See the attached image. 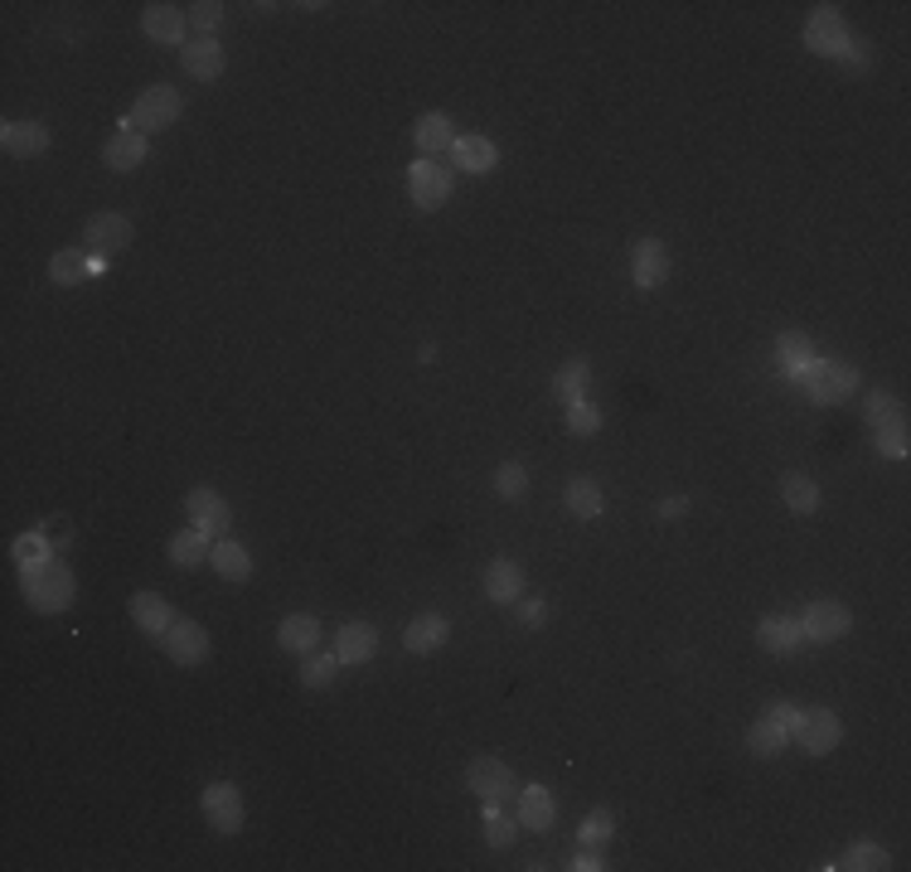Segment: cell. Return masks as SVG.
<instances>
[{
    "instance_id": "obj_31",
    "label": "cell",
    "mask_w": 911,
    "mask_h": 872,
    "mask_svg": "<svg viewBox=\"0 0 911 872\" xmlns=\"http://www.w3.org/2000/svg\"><path fill=\"white\" fill-rule=\"evenodd\" d=\"M780 499H786L790 515H819V485L810 476H800V470L780 476Z\"/></svg>"
},
{
    "instance_id": "obj_44",
    "label": "cell",
    "mask_w": 911,
    "mask_h": 872,
    "mask_svg": "<svg viewBox=\"0 0 911 872\" xmlns=\"http://www.w3.org/2000/svg\"><path fill=\"white\" fill-rule=\"evenodd\" d=\"M878 451H882V456H892V460H907V451H911L907 427H888V432H878Z\"/></svg>"
},
{
    "instance_id": "obj_16",
    "label": "cell",
    "mask_w": 911,
    "mask_h": 872,
    "mask_svg": "<svg viewBox=\"0 0 911 872\" xmlns=\"http://www.w3.org/2000/svg\"><path fill=\"white\" fill-rule=\"evenodd\" d=\"M185 24H189V10L165 6V0H156V6L141 10V30H146V40H156V44H189L185 40Z\"/></svg>"
},
{
    "instance_id": "obj_32",
    "label": "cell",
    "mask_w": 911,
    "mask_h": 872,
    "mask_svg": "<svg viewBox=\"0 0 911 872\" xmlns=\"http://www.w3.org/2000/svg\"><path fill=\"white\" fill-rule=\"evenodd\" d=\"M209 538H204L199 529H195V523H189V529L185 533H175L170 538V548H165V553H170V562H175V568H199V562H209Z\"/></svg>"
},
{
    "instance_id": "obj_25",
    "label": "cell",
    "mask_w": 911,
    "mask_h": 872,
    "mask_svg": "<svg viewBox=\"0 0 911 872\" xmlns=\"http://www.w3.org/2000/svg\"><path fill=\"white\" fill-rule=\"evenodd\" d=\"M277 645L287 654H311L320 645V621L315 615H306V611H291L287 621L277 625Z\"/></svg>"
},
{
    "instance_id": "obj_46",
    "label": "cell",
    "mask_w": 911,
    "mask_h": 872,
    "mask_svg": "<svg viewBox=\"0 0 911 872\" xmlns=\"http://www.w3.org/2000/svg\"><path fill=\"white\" fill-rule=\"evenodd\" d=\"M519 621L529 625V631H538V625L548 621V606H544V601H538V596H534V601H524V606H519Z\"/></svg>"
},
{
    "instance_id": "obj_2",
    "label": "cell",
    "mask_w": 911,
    "mask_h": 872,
    "mask_svg": "<svg viewBox=\"0 0 911 872\" xmlns=\"http://www.w3.org/2000/svg\"><path fill=\"white\" fill-rule=\"evenodd\" d=\"M179 112H185V97H179L170 83H151L146 93L132 102V112L122 117V132H141V126H146V136L165 132V126L179 122Z\"/></svg>"
},
{
    "instance_id": "obj_29",
    "label": "cell",
    "mask_w": 911,
    "mask_h": 872,
    "mask_svg": "<svg viewBox=\"0 0 911 872\" xmlns=\"http://www.w3.org/2000/svg\"><path fill=\"white\" fill-rule=\"evenodd\" d=\"M562 505H568L572 519H597L601 509H607V495H601L597 480L577 476V480H568V490H562Z\"/></svg>"
},
{
    "instance_id": "obj_37",
    "label": "cell",
    "mask_w": 911,
    "mask_h": 872,
    "mask_svg": "<svg viewBox=\"0 0 911 872\" xmlns=\"http://www.w3.org/2000/svg\"><path fill=\"white\" fill-rule=\"evenodd\" d=\"M834 868H849V872H882L888 868V849L882 843H872V839H858L849 853H843V863H834Z\"/></svg>"
},
{
    "instance_id": "obj_12",
    "label": "cell",
    "mask_w": 911,
    "mask_h": 872,
    "mask_svg": "<svg viewBox=\"0 0 911 872\" xmlns=\"http://www.w3.org/2000/svg\"><path fill=\"white\" fill-rule=\"evenodd\" d=\"M631 277H635L640 291H654V287H664V281H670V252H664L660 238H635V248H631Z\"/></svg>"
},
{
    "instance_id": "obj_36",
    "label": "cell",
    "mask_w": 911,
    "mask_h": 872,
    "mask_svg": "<svg viewBox=\"0 0 911 872\" xmlns=\"http://www.w3.org/2000/svg\"><path fill=\"white\" fill-rule=\"evenodd\" d=\"M83 277H93V262L83 252H54L49 258V281H59V287H79Z\"/></svg>"
},
{
    "instance_id": "obj_28",
    "label": "cell",
    "mask_w": 911,
    "mask_h": 872,
    "mask_svg": "<svg viewBox=\"0 0 911 872\" xmlns=\"http://www.w3.org/2000/svg\"><path fill=\"white\" fill-rule=\"evenodd\" d=\"M776 359H780V368H786L790 378H805L815 368V344L800 335V330H786V335L776 340Z\"/></svg>"
},
{
    "instance_id": "obj_18",
    "label": "cell",
    "mask_w": 911,
    "mask_h": 872,
    "mask_svg": "<svg viewBox=\"0 0 911 872\" xmlns=\"http://www.w3.org/2000/svg\"><path fill=\"white\" fill-rule=\"evenodd\" d=\"M0 146L15 160H34L49 150V126L44 122H6L0 126Z\"/></svg>"
},
{
    "instance_id": "obj_8",
    "label": "cell",
    "mask_w": 911,
    "mask_h": 872,
    "mask_svg": "<svg viewBox=\"0 0 911 872\" xmlns=\"http://www.w3.org/2000/svg\"><path fill=\"white\" fill-rule=\"evenodd\" d=\"M800 631L810 645H834V640H843L853 631V611L843 601H810L800 615Z\"/></svg>"
},
{
    "instance_id": "obj_20",
    "label": "cell",
    "mask_w": 911,
    "mask_h": 872,
    "mask_svg": "<svg viewBox=\"0 0 911 872\" xmlns=\"http://www.w3.org/2000/svg\"><path fill=\"white\" fill-rule=\"evenodd\" d=\"M126 611H132V621H136V631H146V635H165L175 625V611H170V601L156 596V592H132V601H126Z\"/></svg>"
},
{
    "instance_id": "obj_15",
    "label": "cell",
    "mask_w": 911,
    "mask_h": 872,
    "mask_svg": "<svg viewBox=\"0 0 911 872\" xmlns=\"http://www.w3.org/2000/svg\"><path fill=\"white\" fill-rule=\"evenodd\" d=\"M524 592H529V577H524L515 558H495L490 568H485V596H490L495 606H515Z\"/></svg>"
},
{
    "instance_id": "obj_4",
    "label": "cell",
    "mask_w": 911,
    "mask_h": 872,
    "mask_svg": "<svg viewBox=\"0 0 911 872\" xmlns=\"http://www.w3.org/2000/svg\"><path fill=\"white\" fill-rule=\"evenodd\" d=\"M805 44L825 59H849L853 54V40H849V24L834 6H815V15L805 20Z\"/></svg>"
},
{
    "instance_id": "obj_3",
    "label": "cell",
    "mask_w": 911,
    "mask_h": 872,
    "mask_svg": "<svg viewBox=\"0 0 911 872\" xmlns=\"http://www.w3.org/2000/svg\"><path fill=\"white\" fill-rule=\"evenodd\" d=\"M199 810H204V824H209L214 833H224V839L242 833V795H238L234 780H214V786H204Z\"/></svg>"
},
{
    "instance_id": "obj_13",
    "label": "cell",
    "mask_w": 911,
    "mask_h": 872,
    "mask_svg": "<svg viewBox=\"0 0 911 872\" xmlns=\"http://www.w3.org/2000/svg\"><path fill=\"white\" fill-rule=\"evenodd\" d=\"M466 786H470V795H480V800H505V795L515 790V771H509L499 756H476V761L466 766Z\"/></svg>"
},
{
    "instance_id": "obj_40",
    "label": "cell",
    "mask_w": 911,
    "mask_h": 872,
    "mask_svg": "<svg viewBox=\"0 0 911 872\" xmlns=\"http://www.w3.org/2000/svg\"><path fill=\"white\" fill-rule=\"evenodd\" d=\"M568 432H572V436H597V432H601V407L587 403V397L568 403Z\"/></svg>"
},
{
    "instance_id": "obj_11",
    "label": "cell",
    "mask_w": 911,
    "mask_h": 872,
    "mask_svg": "<svg viewBox=\"0 0 911 872\" xmlns=\"http://www.w3.org/2000/svg\"><path fill=\"white\" fill-rule=\"evenodd\" d=\"M161 650L170 654L175 664H185V669H195V664L209 660V631H204L199 621H175L170 631L161 635Z\"/></svg>"
},
{
    "instance_id": "obj_42",
    "label": "cell",
    "mask_w": 911,
    "mask_h": 872,
    "mask_svg": "<svg viewBox=\"0 0 911 872\" xmlns=\"http://www.w3.org/2000/svg\"><path fill=\"white\" fill-rule=\"evenodd\" d=\"M10 553H15L20 568H30V562H44V558H54V553H49V543H44V533H20L15 543H10Z\"/></svg>"
},
{
    "instance_id": "obj_35",
    "label": "cell",
    "mask_w": 911,
    "mask_h": 872,
    "mask_svg": "<svg viewBox=\"0 0 911 872\" xmlns=\"http://www.w3.org/2000/svg\"><path fill=\"white\" fill-rule=\"evenodd\" d=\"M485 843L490 849H509L515 843V833H519V819H509L505 810H499V800H485Z\"/></svg>"
},
{
    "instance_id": "obj_39",
    "label": "cell",
    "mask_w": 911,
    "mask_h": 872,
    "mask_svg": "<svg viewBox=\"0 0 911 872\" xmlns=\"http://www.w3.org/2000/svg\"><path fill=\"white\" fill-rule=\"evenodd\" d=\"M340 678V660L335 654H315V660H306V669H301V688H330Z\"/></svg>"
},
{
    "instance_id": "obj_14",
    "label": "cell",
    "mask_w": 911,
    "mask_h": 872,
    "mask_svg": "<svg viewBox=\"0 0 911 872\" xmlns=\"http://www.w3.org/2000/svg\"><path fill=\"white\" fill-rule=\"evenodd\" d=\"M179 59H185V73L195 83H214V79H224V69H228V54H224V44H218L214 34L189 40L185 49H179Z\"/></svg>"
},
{
    "instance_id": "obj_43",
    "label": "cell",
    "mask_w": 911,
    "mask_h": 872,
    "mask_svg": "<svg viewBox=\"0 0 911 872\" xmlns=\"http://www.w3.org/2000/svg\"><path fill=\"white\" fill-rule=\"evenodd\" d=\"M189 24H195L199 34H214L218 24H224V6H218V0H199V6H189Z\"/></svg>"
},
{
    "instance_id": "obj_23",
    "label": "cell",
    "mask_w": 911,
    "mask_h": 872,
    "mask_svg": "<svg viewBox=\"0 0 911 872\" xmlns=\"http://www.w3.org/2000/svg\"><path fill=\"white\" fill-rule=\"evenodd\" d=\"M151 156V136L146 132H117L107 136V146H102V160L112 165V170H136V165H146Z\"/></svg>"
},
{
    "instance_id": "obj_19",
    "label": "cell",
    "mask_w": 911,
    "mask_h": 872,
    "mask_svg": "<svg viewBox=\"0 0 911 872\" xmlns=\"http://www.w3.org/2000/svg\"><path fill=\"white\" fill-rule=\"evenodd\" d=\"M379 654V631L369 621H350L335 631V660L340 664H369Z\"/></svg>"
},
{
    "instance_id": "obj_45",
    "label": "cell",
    "mask_w": 911,
    "mask_h": 872,
    "mask_svg": "<svg viewBox=\"0 0 911 872\" xmlns=\"http://www.w3.org/2000/svg\"><path fill=\"white\" fill-rule=\"evenodd\" d=\"M800 713H805V708H795V703H776V708L766 713V717H772V723H776L786 737H795V727H800Z\"/></svg>"
},
{
    "instance_id": "obj_41",
    "label": "cell",
    "mask_w": 911,
    "mask_h": 872,
    "mask_svg": "<svg viewBox=\"0 0 911 872\" xmlns=\"http://www.w3.org/2000/svg\"><path fill=\"white\" fill-rule=\"evenodd\" d=\"M611 833H615L611 810H592V814L582 819V843H587V849H601V843H607Z\"/></svg>"
},
{
    "instance_id": "obj_38",
    "label": "cell",
    "mask_w": 911,
    "mask_h": 872,
    "mask_svg": "<svg viewBox=\"0 0 911 872\" xmlns=\"http://www.w3.org/2000/svg\"><path fill=\"white\" fill-rule=\"evenodd\" d=\"M524 490H529V470H524V460L495 466V495L499 499H524Z\"/></svg>"
},
{
    "instance_id": "obj_6",
    "label": "cell",
    "mask_w": 911,
    "mask_h": 872,
    "mask_svg": "<svg viewBox=\"0 0 911 872\" xmlns=\"http://www.w3.org/2000/svg\"><path fill=\"white\" fill-rule=\"evenodd\" d=\"M185 515L189 523L209 538V543H218V538H228V523H234V515H228V499L214 490V485H195V490L185 495Z\"/></svg>"
},
{
    "instance_id": "obj_9",
    "label": "cell",
    "mask_w": 911,
    "mask_h": 872,
    "mask_svg": "<svg viewBox=\"0 0 911 872\" xmlns=\"http://www.w3.org/2000/svg\"><path fill=\"white\" fill-rule=\"evenodd\" d=\"M790 741H800L805 756H829V751L843 741L839 713H834V708H805V713H800V727H795Z\"/></svg>"
},
{
    "instance_id": "obj_26",
    "label": "cell",
    "mask_w": 911,
    "mask_h": 872,
    "mask_svg": "<svg viewBox=\"0 0 911 872\" xmlns=\"http://www.w3.org/2000/svg\"><path fill=\"white\" fill-rule=\"evenodd\" d=\"M209 562H214V572L224 577V582H248L252 577V553L242 543H234V538H218V543L209 548Z\"/></svg>"
},
{
    "instance_id": "obj_17",
    "label": "cell",
    "mask_w": 911,
    "mask_h": 872,
    "mask_svg": "<svg viewBox=\"0 0 911 872\" xmlns=\"http://www.w3.org/2000/svg\"><path fill=\"white\" fill-rule=\"evenodd\" d=\"M446 640H452V621H446L442 611H422L407 621V631H403V650H413V654H432V650H442Z\"/></svg>"
},
{
    "instance_id": "obj_24",
    "label": "cell",
    "mask_w": 911,
    "mask_h": 872,
    "mask_svg": "<svg viewBox=\"0 0 911 872\" xmlns=\"http://www.w3.org/2000/svg\"><path fill=\"white\" fill-rule=\"evenodd\" d=\"M452 160H456L466 175H490L495 165H499V146H495L490 136H456Z\"/></svg>"
},
{
    "instance_id": "obj_1",
    "label": "cell",
    "mask_w": 911,
    "mask_h": 872,
    "mask_svg": "<svg viewBox=\"0 0 911 872\" xmlns=\"http://www.w3.org/2000/svg\"><path fill=\"white\" fill-rule=\"evenodd\" d=\"M20 592L40 615H59L79 601V577H73L69 562L59 558H44V562H30L20 568Z\"/></svg>"
},
{
    "instance_id": "obj_21",
    "label": "cell",
    "mask_w": 911,
    "mask_h": 872,
    "mask_svg": "<svg viewBox=\"0 0 911 872\" xmlns=\"http://www.w3.org/2000/svg\"><path fill=\"white\" fill-rule=\"evenodd\" d=\"M756 645L772 650V654H795L805 645V631L795 615H766V621L756 625Z\"/></svg>"
},
{
    "instance_id": "obj_27",
    "label": "cell",
    "mask_w": 911,
    "mask_h": 872,
    "mask_svg": "<svg viewBox=\"0 0 911 872\" xmlns=\"http://www.w3.org/2000/svg\"><path fill=\"white\" fill-rule=\"evenodd\" d=\"M553 814H558V804H553V795H548V786H524V795H519V824L524 829H534V833L553 829Z\"/></svg>"
},
{
    "instance_id": "obj_7",
    "label": "cell",
    "mask_w": 911,
    "mask_h": 872,
    "mask_svg": "<svg viewBox=\"0 0 911 872\" xmlns=\"http://www.w3.org/2000/svg\"><path fill=\"white\" fill-rule=\"evenodd\" d=\"M810 383V397L815 403H843V397L858 393V368L849 359H815V368L805 374Z\"/></svg>"
},
{
    "instance_id": "obj_30",
    "label": "cell",
    "mask_w": 911,
    "mask_h": 872,
    "mask_svg": "<svg viewBox=\"0 0 911 872\" xmlns=\"http://www.w3.org/2000/svg\"><path fill=\"white\" fill-rule=\"evenodd\" d=\"M863 422H868L872 432L907 427V407H902V397H892V393H868V397H863Z\"/></svg>"
},
{
    "instance_id": "obj_10",
    "label": "cell",
    "mask_w": 911,
    "mask_h": 872,
    "mask_svg": "<svg viewBox=\"0 0 911 872\" xmlns=\"http://www.w3.org/2000/svg\"><path fill=\"white\" fill-rule=\"evenodd\" d=\"M132 238H136V228H132V218L126 214H93L83 224V248L102 252V258H117Z\"/></svg>"
},
{
    "instance_id": "obj_33",
    "label": "cell",
    "mask_w": 911,
    "mask_h": 872,
    "mask_svg": "<svg viewBox=\"0 0 911 872\" xmlns=\"http://www.w3.org/2000/svg\"><path fill=\"white\" fill-rule=\"evenodd\" d=\"M786 747H790V737L780 733L772 717H756V723L747 727V751L756 756V761H772V756H780Z\"/></svg>"
},
{
    "instance_id": "obj_22",
    "label": "cell",
    "mask_w": 911,
    "mask_h": 872,
    "mask_svg": "<svg viewBox=\"0 0 911 872\" xmlns=\"http://www.w3.org/2000/svg\"><path fill=\"white\" fill-rule=\"evenodd\" d=\"M413 141H417V150L422 156H436V150H452L456 146V122L446 117V112H422L417 126H413Z\"/></svg>"
},
{
    "instance_id": "obj_5",
    "label": "cell",
    "mask_w": 911,
    "mask_h": 872,
    "mask_svg": "<svg viewBox=\"0 0 911 872\" xmlns=\"http://www.w3.org/2000/svg\"><path fill=\"white\" fill-rule=\"evenodd\" d=\"M407 195H413V204L422 214H436L446 199H452V170L446 165H436V160H413L407 165Z\"/></svg>"
},
{
    "instance_id": "obj_34",
    "label": "cell",
    "mask_w": 911,
    "mask_h": 872,
    "mask_svg": "<svg viewBox=\"0 0 911 872\" xmlns=\"http://www.w3.org/2000/svg\"><path fill=\"white\" fill-rule=\"evenodd\" d=\"M587 378H592V364H587V359H568L553 374V397H562V403L587 397Z\"/></svg>"
},
{
    "instance_id": "obj_48",
    "label": "cell",
    "mask_w": 911,
    "mask_h": 872,
    "mask_svg": "<svg viewBox=\"0 0 911 872\" xmlns=\"http://www.w3.org/2000/svg\"><path fill=\"white\" fill-rule=\"evenodd\" d=\"M684 509H689V495H670V499L660 505V519H664V523H674L679 515H684Z\"/></svg>"
},
{
    "instance_id": "obj_47",
    "label": "cell",
    "mask_w": 911,
    "mask_h": 872,
    "mask_svg": "<svg viewBox=\"0 0 911 872\" xmlns=\"http://www.w3.org/2000/svg\"><path fill=\"white\" fill-rule=\"evenodd\" d=\"M568 868H572V872H601L607 863H601V853H597V849H582V853H577Z\"/></svg>"
}]
</instances>
